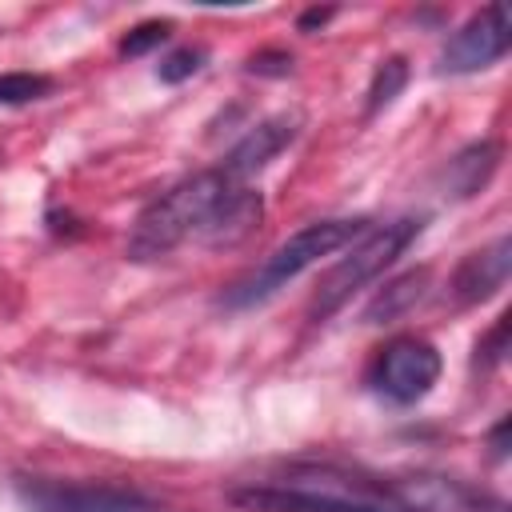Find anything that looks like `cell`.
Segmentation results:
<instances>
[{"label":"cell","instance_id":"ba28073f","mask_svg":"<svg viewBox=\"0 0 512 512\" xmlns=\"http://www.w3.org/2000/svg\"><path fill=\"white\" fill-rule=\"evenodd\" d=\"M388 488L404 512H508V504L456 476H388Z\"/></svg>","mask_w":512,"mask_h":512},{"label":"cell","instance_id":"8fae6325","mask_svg":"<svg viewBox=\"0 0 512 512\" xmlns=\"http://www.w3.org/2000/svg\"><path fill=\"white\" fill-rule=\"evenodd\" d=\"M260 216H264L260 192H252L248 184H236V188L212 208V216L204 220V228L196 232V240L208 244V248H232V244H240V240H248V236L256 232Z\"/></svg>","mask_w":512,"mask_h":512},{"label":"cell","instance_id":"9a60e30c","mask_svg":"<svg viewBox=\"0 0 512 512\" xmlns=\"http://www.w3.org/2000/svg\"><path fill=\"white\" fill-rule=\"evenodd\" d=\"M48 92H52L48 76H36V72H8V76H0V104H28V100H40Z\"/></svg>","mask_w":512,"mask_h":512},{"label":"cell","instance_id":"30bf717a","mask_svg":"<svg viewBox=\"0 0 512 512\" xmlns=\"http://www.w3.org/2000/svg\"><path fill=\"white\" fill-rule=\"evenodd\" d=\"M296 116H268V120H260L256 128H248L244 132V140L224 156V172L236 180V184H248L256 172H264L292 140H296Z\"/></svg>","mask_w":512,"mask_h":512},{"label":"cell","instance_id":"5b68a950","mask_svg":"<svg viewBox=\"0 0 512 512\" xmlns=\"http://www.w3.org/2000/svg\"><path fill=\"white\" fill-rule=\"evenodd\" d=\"M12 492L28 512H160V504L140 488L96 484V480L28 476V480H16Z\"/></svg>","mask_w":512,"mask_h":512},{"label":"cell","instance_id":"8992f818","mask_svg":"<svg viewBox=\"0 0 512 512\" xmlns=\"http://www.w3.org/2000/svg\"><path fill=\"white\" fill-rule=\"evenodd\" d=\"M440 368L444 360L436 344H428L424 336H396L376 352L368 368V384L392 404H416L436 388Z\"/></svg>","mask_w":512,"mask_h":512},{"label":"cell","instance_id":"52a82bcc","mask_svg":"<svg viewBox=\"0 0 512 512\" xmlns=\"http://www.w3.org/2000/svg\"><path fill=\"white\" fill-rule=\"evenodd\" d=\"M508 48H512V16L504 4H488L448 36L440 52V72L464 76V72L492 68L496 60H504Z\"/></svg>","mask_w":512,"mask_h":512},{"label":"cell","instance_id":"6da1fadb","mask_svg":"<svg viewBox=\"0 0 512 512\" xmlns=\"http://www.w3.org/2000/svg\"><path fill=\"white\" fill-rule=\"evenodd\" d=\"M232 504L248 512H404L388 476H364L332 464H300L280 480L236 488Z\"/></svg>","mask_w":512,"mask_h":512},{"label":"cell","instance_id":"3957f363","mask_svg":"<svg viewBox=\"0 0 512 512\" xmlns=\"http://www.w3.org/2000/svg\"><path fill=\"white\" fill-rule=\"evenodd\" d=\"M368 232V220H316V224H304L300 232H292L280 248H272L248 276H240L224 296L220 304L232 308V312H244V308H256L264 300H272L284 284H292L300 272H308L312 264H320L324 256L340 252L344 244L360 240Z\"/></svg>","mask_w":512,"mask_h":512},{"label":"cell","instance_id":"2e32d148","mask_svg":"<svg viewBox=\"0 0 512 512\" xmlns=\"http://www.w3.org/2000/svg\"><path fill=\"white\" fill-rule=\"evenodd\" d=\"M204 60H208V52H204V48H192V44H184V48L168 52V56L156 64V76H160L164 84H180V80L196 76V72L204 68Z\"/></svg>","mask_w":512,"mask_h":512},{"label":"cell","instance_id":"d6986e66","mask_svg":"<svg viewBox=\"0 0 512 512\" xmlns=\"http://www.w3.org/2000/svg\"><path fill=\"white\" fill-rule=\"evenodd\" d=\"M332 20V8H312L300 16V32H312V28H324Z\"/></svg>","mask_w":512,"mask_h":512},{"label":"cell","instance_id":"ac0fdd59","mask_svg":"<svg viewBox=\"0 0 512 512\" xmlns=\"http://www.w3.org/2000/svg\"><path fill=\"white\" fill-rule=\"evenodd\" d=\"M504 320H508V316H500V320H496V328L488 332V340H484V344H476V356L484 352V364H488V368L504 360V336H508V324H504Z\"/></svg>","mask_w":512,"mask_h":512},{"label":"cell","instance_id":"e0dca14e","mask_svg":"<svg viewBox=\"0 0 512 512\" xmlns=\"http://www.w3.org/2000/svg\"><path fill=\"white\" fill-rule=\"evenodd\" d=\"M168 32H172L168 20H144V24H136V28L120 40V52H124V56H144V52L160 48V44L168 40Z\"/></svg>","mask_w":512,"mask_h":512},{"label":"cell","instance_id":"7c38bea8","mask_svg":"<svg viewBox=\"0 0 512 512\" xmlns=\"http://www.w3.org/2000/svg\"><path fill=\"white\" fill-rule=\"evenodd\" d=\"M496 164H500V144H496V140H476V144L460 148V152L448 160V168H444V188H448L444 196H452V200H472V196L492 180Z\"/></svg>","mask_w":512,"mask_h":512},{"label":"cell","instance_id":"277c9868","mask_svg":"<svg viewBox=\"0 0 512 512\" xmlns=\"http://www.w3.org/2000/svg\"><path fill=\"white\" fill-rule=\"evenodd\" d=\"M424 232V220L420 216H400L392 224H380V228H368L360 240H352V252L340 256L316 284L312 292V304H308V316L320 324L328 320L332 312H340L364 284H372L396 256L408 252V244Z\"/></svg>","mask_w":512,"mask_h":512},{"label":"cell","instance_id":"4fadbf2b","mask_svg":"<svg viewBox=\"0 0 512 512\" xmlns=\"http://www.w3.org/2000/svg\"><path fill=\"white\" fill-rule=\"evenodd\" d=\"M428 292V268H412V272H400L396 280H388L372 304L364 308V320L368 324H384V320H396L404 312H412Z\"/></svg>","mask_w":512,"mask_h":512},{"label":"cell","instance_id":"7a4b0ae2","mask_svg":"<svg viewBox=\"0 0 512 512\" xmlns=\"http://www.w3.org/2000/svg\"><path fill=\"white\" fill-rule=\"evenodd\" d=\"M236 188V180L224 168H208L196 172L180 184H172L168 192H160L132 224L128 232V256L132 260H160L172 248H180L188 236H196L204 228V220L212 216V208Z\"/></svg>","mask_w":512,"mask_h":512},{"label":"cell","instance_id":"9c48e42d","mask_svg":"<svg viewBox=\"0 0 512 512\" xmlns=\"http://www.w3.org/2000/svg\"><path fill=\"white\" fill-rule=\"evenodd\" d=\"M508 272H512V240L496 236L492 244H484L480 252H468L460 260V268L452 272L448 292L460 308H468V304H480V300L496 296L508 284Z\"/></svg>","mask_w":512,"mask_h":512},{"label":"cell","instance_id":"5bb4252c","mask_svg":"<svg viewBox=\"0 0 512 512\" xmlns=\"http://www.w3.org/2000/svg\"><path fill=\"white\" fill-rule=\"evenodd\" d=\"M408 84V60L404 56H384L372 72V84H368V104H364V116H380Z\"/></svg>","mask_w":512,"mask_h":512}]
</instances>
